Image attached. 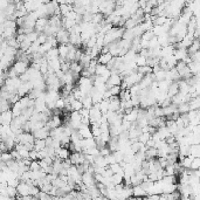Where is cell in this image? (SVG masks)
<instances>
[{
	"label": "cell",
	"mask_w": 200,
	"mask_h": 200,
	"mask_svg": "<svg viewBox=\"0 0 200 200\" xmlns=\"http://www.w3.org/2000/svg\"><path fill=\"white\" fill-rule=\"evenodd\" d=\"M12 67L14 68V70H15L16 74H18V76H19V75H21V74H24L26 72L27 68L29 67V63L20 61V60H16V61H14V63L12 64Z\"/></svg>",
	"instance_id": "cell-1"
},
{
	"label": "cell",
	"mask_w": 200,
	"mask_h": 200,
	"mask_svg": "<svg viewBox=\"0 0 200 200\" xmlns=\"http://www.w3.org/2000/svg\"><path fill=\"white\" fill-rule=\"evenodd\" d=\"M32 133H33L34 138H37V139H46V138L49 136V130H48L46 126H42L40 129L33 131Z\"/></svg>",
	"instance_id": "cell-2"
},
{
	"label": "cell",
	"mask_w": 200,
	"mask_h": 200,
	"mask_svg": "<svg viewBox=\"0 0 200 200\" xmlns=\"http://www.w3.org/2000/svg\"><path fill=\"white\" fill-rule=\"evenodd\" d=\"M132 197H135V198H145L146 197V192L141 184L132 186Z\"/></svg>",
	"instance_id": "cell-3"
},
{
	"label": "cell",
	"mask_w": 200,
	"mask_h": 200,
	"mask_svg": "<svg viewBox=\"0 0 200 200\" xmlns=\"http://www.w3.org/2000/svg\"><path fill=\"white\" fill-rule=\"evenodd\" d=\"M111 58H112V55L108 52V53H105V54H100L98 58H96V60H97V62L101 63V64H107V63L111 60Z\"/></svg>",
	"instance_id": "cell-4"
},
{
	"label": "cell",
	"mask_w": 200,
	"mask_h": 200,
	"mask_svg": "<svg viewBox=\"0 0 200 200\" xmlns=\"http://www.w3.org/2000/svg\"><path fill=\"white\" fill-rule=\"evenodd\" d=\"M13 116H12V111L10 110H6L4 112H1V120H2V123L1 124H10L11 121H12Z\"/></svg>",
	"instance_id": "cell-5"
},
{
	"label": "cell",
	"mask_w": 200,
	"mask_h": 200,
	"mask_svg": "<svg viewBox=\"0 0 200 200\" xmlns=\"http://www.w3.org/2000/svg\"><path fill=\"white\" fill-rule=\"evenodd\" d=\"M46 147V142H45V139H34V150L35 151H40L42 149H45Z\"/></svg>",
	"instance_id": "cell-6"
},
{
	"label": "cell",
	"mask_w": 200,
	"mask_h": 200,
	"mask_svg": "<svg viewBox=\"0 0 200 200\" xmlns=\"http://www.w3.org/2000/svg\"><path fill=\"white\" fill-rule=\"evenodd\" d=\"M70 107H72V110H76V111H79L80 109H82L83 108V105H82V102L80 100H73L70 103Z\"/></svg>",
	"instance_id": "cell-7"
},
{
	"label": "cell",
	"mask_w": 200,
	"mask_h": 200,
	"mask_svg": "<svg viewBox=\"0 0 200 200\" xmlns=\"http://www.w3.org/2000/svg\"><path fill=\"white\" fill-rule=\"evenodd\" d=\"M150 138H151V133H149V132H142V133L138 136L137 141H138V142H141V143H143V144H145V143H146Z\"/></svg>",
	"instance_id": "cell-8"
},
{
	"label": "cell",
	"mask_w": 200,
	"mask_h": 200,
	"mask_svg": "<svg viewBox=\"0 0 200 200\" xmlns=\"http://www.w3.org/2000/svg\"><path fill=\"white\" fill-rule=\"evenodd\" d=\"M199 167H200V158L194 157L192 159V162H191V166H189V168H191V170H199Z\"/></svg>",
	"instance_id": "cell-9"
},
{
	"label": "cell",
	"mask_w": 200,
	"mask_h": 200,
	"mask_svg": "<svg viewBox=\"0 0 200 200\" xmlns=\"http://www.w3.org/2000/svg\"><path fill=\"white\" fill-rule=\"evenodd\" d=\"M18 192H16V187H13V186H8L7 185V195L10 198H15Z\"/></svg>",
	"instance_id": "cell-10"
},
{
	"label": "cell",
	"mask_w": 200,
	"mask_h": 200,
	"mask_svg": "<svg viewBox=\"0 0 200 200\" xmlns=\"http://www.w3.org/2000/svg\"><path fill=\"white\" fill-rule=\"evenodd\" d=\"M40 164H39V160L35 159V160H32L31 164H29V170L31 171H37V170H40Z\"/></svg>",
	"instance_id": "cell-11"
},
{
	"label": "cell",
	"mask_w": 200,
	"mask_h": 200,
	"mask_svg": "<svg viewBox=\"0 0 200 200\" xmlns=\"http://www.w3.org/2000/svg\"><path fill=\"white\" fill-rule=\"evenodd\" d=\"M0 154H1V160H2V162H5V163H7L8 160H11V159H13V158H12V154H11L10 151H5V152H1Z\"/></svg>",
	"instance_id": "cell-12"
},
{
	"label": "cell",
	"mask_w": 200,
	"mask_h": 200,
	"mask_svg": "<svg viewBox=\"0 0 200 200\" xmlns=\"http://www.w3.org/2000/svg\"><path fill=\"white\" fill-rule=\"evenodd\" d=\"M79 112L81 114L82 117H89V109H87V108H82V109H80Z\"/></svg>",
	"instance_id": "cell-13"
},
{
	"label": "cell",
	"mask_w": 200,
	"mask_h": 200,
	"mask_svg": "<svg viewBox=\"0 0 200 200\" xmlns=\"http://www.w3.org/2000/svg\"><path fill=\"white\" fill-rule=\"evenodd\" d=\"M29 159H32V160H35V159H37V151H35V150H32V151H29Z\"/></svg>",
	"instance_id": "cell-14"
},
{
	"label": "cell",
	"mask_w": 200,
	"mask_h": 200,
	"mask_svg": "<svg viewBox=\"0 0 200 200\" xmlns=\"http://www.w3.org/2000/svg\"><path fill=\"white\" fill-rule=\"evenodd\" d=\"M2 123V120H1V114H0V124Z\"/></svg>",
	"instance_id": "cell-15"
}]
</instances>
